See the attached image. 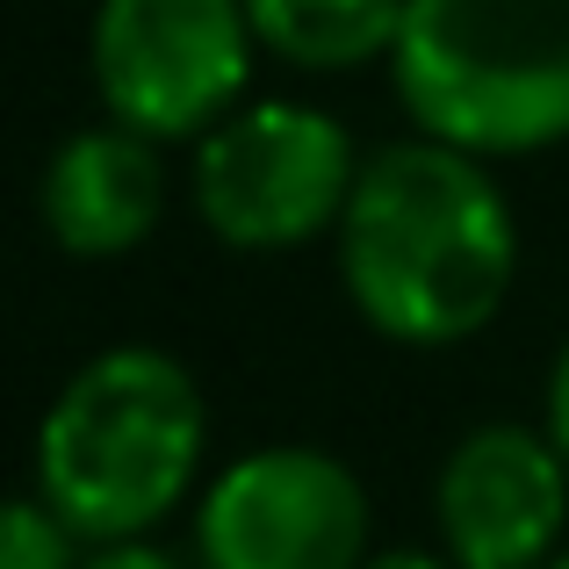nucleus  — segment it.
Here are the masks:
<instances>
[{
  "label": "nucleus",
  "instance_id": "1",
  "mask_svg": "<svg viewBox=\"0 0 569 569\" xmlns=\"http://www.w3.org/2000/svg\"><path fill=\"white\" fill-rule=\"evenodd\" d=\"M332 252L353 318L411 353L483 339L519 289V217L505 181L490 159L426 130L361 159Z\"/></svg>",
  "mask_w": 569,
  "mask_h": 569
},
{
  "label": "nucleus",
  "instance_id": "13",
  "mask_svg": "<svg viewBox=\"0 0 569 569\" xmlns=\"http://www.w3.org/2000/svg\"><path fill=\"white\" fill-rule=\"evenodd\" d=\"M361 569H461V562L440 556V548H382V556H368Z\"/></svg>",
  "mask_w": 569,
  "mask_h": 569
},
{
  "label": "nucleus",
  "instance_id": "10",
  "mask_svg": "<svg viewBox=\"0 0 569 569\" xmlns=\"http://www.w3.org/2000/svg\"><path fill=\"white\" fill-rule=\"evenodd\" d=\"M80 562H87V541L37 490L8 505V519H0V569H80Z\"/></svg>",
  "mask_w": 569,
  "mask_h": 569
},
{
  "label": "nucleus",
  "instance_id": "14",
  "mask_svg": "<svg viewBox=\"0 0 569 569\" xmlns=\"http://www.w3.org/2000/svg\"><path fill=\"white\" fill-rule=\"evenodd\" d=\"M541 569H569V548H562V556H548V562H541Z\"/></svg>",
  "mask_w": 569,
  "mask_h": 569
},
{
  "label": "nucleus",
  "instance_id": "12",
  "mask_svg": "<svg viewBox=\"0 0 569 569\" xmlns=\"http://www.w3.org/2000/svg\"><path fill=\"white\" fill-rule=\"evenodd\" d=\"M541 426H548V440L562 447V461H569V339H562V353H556V368H548V397H541Z\"/></svg>",
  "mask_w": 569,
  "mask_h": 569
},
{
  "label": "nucleus",
  "instance_id": "6",
  "mask_svg": "<svg viewBox=\"0 0 569 569\" xmlns=\"http://www.w3.org/2000/svg\"><path fill=\"white\" fill-rule=\"evenodd\" d=\"M368 556H376L368 483L310 440L246 447L194 498L202 569H361Z\"/></svg>",
  "mask_w": 569,
  "mask_h": 569
},
{
  "label": "nucleus",
  "instance_id": "7",
  "mask_svg": "<svg viewBox=\"0 0 569 569\" xmlns=\"http://www.w3.org/2000/svg\"><path fill=\"white\" fill-rule=\"evenodd\" d=\"M440 556L461 569H541L569 533V461L548 426L490 418L447 447L432 476Z\"/></svg>",
  "mask_w": 569,
  "mask_h": 569
},
{
  "label": "nucleus",
  "instance_id": "2",
  "mask_svg": "<svg viewBox=\"0 0 569 569\" xmlns=\"http://www.w3.org/2000/svg\"><path fill=\"white\" fill-rule=\"evenodd\" d=\"M209 455V403L167 347H101L37 418L29 490L87 548L152 541L194 498Z\"/></svg>",
  "mask_w": 569,
  "mask_h": 569
},
{
  "label": "nucleus",
  "instance_id": "3",
  "mask_svg": "<svg viewBox=\"0 0 569 569\" xmlns=\"http://www.w3.org/2000/svg\"><path fill=\"white\" fill-rule=\"evenodd\" d=\"M411 130L476 159H533L569 138V0H411L389 51Z\"/></svg>",
  "mask_w": 569,
  "mask_h": 569
},
{
  "label": "nucleus",
  "instance_id": "9",
  "mask_svg": "<svg viewBox=\"0 0 569 569\" xmlns=\"http://www.w3.org/2000/svg\"><path fill=\"white\" fill-rule=\"evenodd\" d=\"M403 8L411 0H246L260 51L296 72H361L376 58L389 66Z\"/></svg>",
  "mask_w": 569,
  "mask_h": 569
},
{
  "label": "nucleus",
  "instance_id": "11",
  "mask_svg": "<svg viewBox=\"0 0 569 569\" xmlns=\"http://www.w3.org/2000/svg\"><path fill=\"white\" fill-rule=\"evenodd\" d=\"M80 569H202V562H181L152 541H109V548H87Z\"/></svg>",
  "mask_w": 569,
  "mask_h": 569
},
{
  "label": "nucleus",
  "instance_id": "4",
  "mask_svg": "<svg viewBox=\"0 0 569 569\" xmlns=\"http://www.w3.org/2000/svg\"><path fill=\"white\" fill-rule=\"evenodd\" d=\"M361 181V144L318 101H238L194 138L188 202L231 252H289L332 238Z\"/></svg>",
  "mask_w": 569,
  "mask_h": 569
},
{
  "label": "nucleus",
  "instance_id": "8",
  "mask_svg": "<svg viewBox=\"0 0 569 569\" xmlns=\"http://www.w3.org/2000/svg\"><path fill=\"white\" fill-rule=\"evenodd\" d=\"M167 144L130 123L72 130L37 173V223L72 260H123L167 217Z\"/></svg>",
  "mask_w": 569,
  "mask_h": 569
},
{
  "label": "nucleus",
  "instance_id": "5",
  "mask_svg": "<svg viewBox=\"0 0 569 569\" xmlns=\"http://www.w3.org/2000/svg\"><path fill=\"white\" fill-rule=\"evenodd\" d=\"M246 0H94L87 22V72L109 109L159 144H194L246 101L252 87Z\"/></svg>",
  "mask_w": 569,
  "mask_h": 569
}]
</instances>
